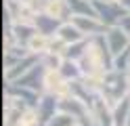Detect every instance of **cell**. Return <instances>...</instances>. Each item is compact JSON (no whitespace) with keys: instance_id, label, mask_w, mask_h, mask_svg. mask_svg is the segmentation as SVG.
Listing matches in <instances>:
<instances>
[{"instance_id":"5bb4252c","label":"cell","mask_w":130,"mask_h":126,"mask_svg":"<svg viewBox=\"0 0 130 126\" xmlns=\"http://www.w3.org/2000/svg\"><path fill=\"white\" fill-rule=\"evenodd\" d=\"M111 114H113V122H116V126H126L128 116H130V97H126L124 101H120V103L111 109Z\"/></svg>"},{"instance_id":"ac0fdd59","label":"cell","mask_w":130,"mask_h":126,"mask_svg":"<svg viewBox=\"0 0 130 126\" xmlns=\"http://www.w3.org/2000/svg\"><path fill=\"white\" fill-rule=\"evenodd\" d=\"M113 69L122 72V74H126L130 69V46L124 50V53H120V55L113 57Z\"/></svg>"},{"instance_id":"4fadbf2b","label":"cell","mask_w":130,"mask_h":126,"mask_svg":"<svg viewBox=\"0 0 130 126\" xmlns=\"http://www.w3.org/2000/svg\"><path fill=\"white\" fill-rule=\"evenodd\" d=\"M63 42H67V44H74V42H80V40H86V36L71 21H65L61 27H59V34H57Z\"/></svg>"},{"instance_id":"d6986e66","label":"cell","mask_w":130,"mask_h":126,"mask_svg":"<svg viewBox=\"0 0 130 126\" xmlns=\"http://www.w3.org/2000/svg\"><path fill=\"white\" fill-rule=\"evenodd\" d=\"M46 126H80V122L76 120L74 116H69V114H65V111H59Z\"/></svg>"},{"instance_id":"5b68a950","label":"cell","mask_w":130,"mask_h":126,"mask_svg":"<svg viewBox=\"0 0 130 126\" xmlns=\"http://www.w3.org/2000/svg\"><path fill=\"white\" fill-rule=\"evenodd\" d=\"M90 116H92V124L94 126H116L111 107L107 105V101H105L103 97L94 99V103L90 105Z\"/></svg>"},{"instance_id":"8fae6325","label":"cell","mask_w":130,"mask_h":126,"mask_svg":"<svg viewBox=\"0 0 130 126\" xmlns=\"http://www.w3.org/2000/svg\"><path fill=\"white\" fill-rule=\"evenodd\" d=\"M67 6L71 11V17H96V8L92 0H67Z\"/></svg>"},{"instance_id":"ba28073f","label":"cell","mask_w":130,"mask_h":126,"mask_svg":"<svg viewBox=\"0 0 130 126\" xmlns=\"http://www.w3.org/2000/svg\"><path fill=\"white\" fill-rule=\"evenodd\" d=\"M34 25H36L38 34L48 36V38H55L57 34H59V27L63 25V21H59L57 17L48 15V13H36V17H34Z\"/></svg>"},{"instance_id":"30bf717a","label":"cell","mask_w":130,"mask_h":126,"mask_svg":"<svg viewBox=\"0 0 130 126\" xmlns=\"http://www.w3.org/2000/svg\"><path fill=\"white\" fill-rule=\"evenodd\" d=\"M4 92H6V95L17 97V99H21L27 107H38L40 97H42V92L29 90V88H21V86H15V84H6V86H4Z\"/></svg>"},{"instance_id":"7402d4cb","label":"cell","mask_w":130,"mask_h":126,"mask_svg":"<svg viewBox=\"0 0 130 126\" xmlns=\"http://www.w3.org/2000/svg\"><path fill=\"white\" fill-rule=\"evenodd\" d=\"M126 82H128V95H130V69L126 72Z\"/></svg>"},{"instance_id":"9c48e42d","label":"cell","mask_w":130,"mask_h":126,"mask_svg":"<svg viewBox=\"0 0 130 126\" xmlns=\"http://www.w3.org/2000/svg\"><path fill=\"white\" fill-rule=\"evenodd\" d=\"M36 109H38V116H40V120H42V124L46 126L57 114H59V99L53 97V95H46V92H42L40 103H38Z\"/></svg>"},{"instance_id":"7a4b0ae2","label":"cell","mask_w":130,"mask_h":126,"mask_svg":"<svg viewBox=\"0 0 130 126\" xmlns=\"http://www.w3.org/2000/svg\"><path fill=\"white\" fill-rule=\"evenodd\" d=\"M92 2L96 8V17H99V21L105 27H116L122 21V17L128 15V11L118 0H92Z\"/></svg>"},{"instance_id":"2e32d148","label":"cell","mask_w":130,"mask_h":126,"mask_svg":"<svg viewBox=\"0 0 130 126\" xmlns=\"http://www.w3.org/2000/svg\"><path fill=\"white\" fill-rule=\"evenodd\" d=\"M40 63H42L48 72H59V67L63 63V57L55 55V53H44L42 57H40Z\"/></svg>"},{"instance_id":"8992f818","label":"cell","mask_w":130,"mask_h":126,"mask_svg":"<svg viewBox=\"0 0 130 126\" xmlns=\"http://www.w3.org/2000/svg\"><path fill=\"white\" fill-rule=\"evenodd\" d=\"M71 23H74L86 38L105 36V32H107V27H105L96 17H71Z\"/></svg>"},{"instance_id":"9a60e30c","label":"cell","mask_w":130,"mask_h":126,"mask_svg":"<svg viewBox=\"0 0 130 126\" xmlns=\"http://www.w3.org/2000/svg\"><path fill=\"white\" fill-rule=\"evenodd\" d=\"M88 42H90V38H86V40H80V42H74V44H69V46H67V50H65V55H63V59L80 61V59L84 57L86 48H88Z\"/></svg>"},{"instance_id":"44dd1931","label":"cell","mask_w":130,"mask_h":126,"mask_svg":"<svg viewBox=\"0 0 130 126\" xmlns=\"http://www.w3.org/2000/svg\"><path fill=\"white\" fill-rule=\"evenodd\" d=\"M120 2H122V6H124V8H126V11L130 13V0H120Z\"/></svg>"},{"instance_id":"e0dca14e","label":"cell","mask_w":130,"mask_h":126,"mask_svg":"<svg viewBox=\"0 0 130 126\" xmlns=\"http://www.w3.org/2000/svg\"><path fill=\"white\" fill-rule=\"evenodd\" d=\"M19 126H44V124H42V120H40V116H38V109L36 107H27L25 111H23V116H21Z\"/></svg>"},{"instance_id":"7c38bea8","label":"cell","mask_w":130,"mask_h":126,"mask_svg":"<svg viewBox=\"0 0 130 126\" xmlns=\"http://www.w3.org/2000/svg\"><path fill=\"white\" fill-rule=\"evenodd\" d=\"M59 74L67 82H76V80H82L84 78L82 69H80V63L78 61H71V59H63V63L59 67Z\"/></svg>"},{"instance_id":"603a6c76","label":"cell","mask_w":130,"mask_h":126,"mask_svg":"<svg viewBox=\"0 0 130 126\" xmlns=\"http://www.w3.org/2000/svg\"><path fill=\"white\" fill-rule=\"evenodd\" d=\"M126 126H130V116H128V122H126Z\"/></svg>"},{"instance_id":"52a82bcc","label":"cell","mask_w":130,"mask_h":126,"mask_svg":"<svg viewBox=\"0 0 130 126\" xmlns=\"http://www.w3.org/2000/svg\"><path fill=\"white\" fill-rule=\"evenodd\" d=\"M38 63H40V57H38V55H27L25 59H21L17 65H13V67H9V69H4V82H6V84L17 82L21 76H25L31 67L38 65Z\"/></svg>"},{"instance_id":"ffe728a7","label":"cell","mask_w":130,"mask_h":126,"mask_svg":"<svg viewBox=\"0 0 130 126\" xmlns=\"http://www.w3.org/2000/svg\"><path fill=\"white\" fill-rule=\"evenodd\" d=\"M118 27H122L126 34H130V13H128L126 17H122V21L118 23Z\"/></svg>"},{"instance_id":"3957f363","label":"cell","mask_w":130,"mask_h":126,"mask_svg":"<svg viewBox=\"0 0 130 126\" xmlns=\"http://www.w3.org/2000/svg\"><path fill=\"white\" fill-rule=\"evenodd\" d=\"M44 76H46V67L42 63L34 65L31 69L21 76L17 82H13L15 86H21V88H29V90H36V92H44Z\"/></svg>"},{"instance_id":"277c9868","label":"cell","mask_w":130,"mask_h":126,"mask_svg":"<svg viewBox=\"0 0 130 126\" xmlns=\"http://www.w3.org/2000/svg\"><path fill=\"white\" fill-rule=\"evenodd\" d=\"M105 42H107V46L111 50V55L116 57L120 53H124V50L130 46V34H126L122 27H107L105 32Z\"/></svg>"},{"instance_id":"6da1fadb","label":"cell","mask_w":130,"mask_h":126,"mask_svg":"<svg viewBox=\"0 0 130 126\" xmlns=\"http://www.w3.org/2000/svg\"><path fill=\"white\" fill-rule=\"evenodd\" d=\"M105 101H107V105L113 109L120 101H124L128 95V82H126V74L122 72H116L111 69L105 74V86H103V95H101Z\"/></svg>"}]
</instances>
